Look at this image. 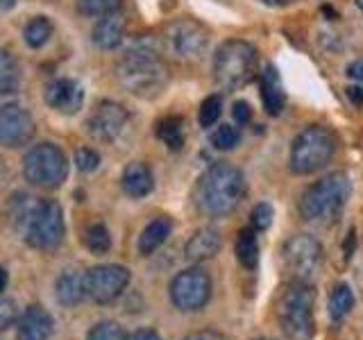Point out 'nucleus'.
Listing matches in <instances>:
<instances>
[{"label": "nucleus", "instance_id": "nucleus-21", "mask_svg": "<svg viewBox=\"0 0 363 340\" xmlns=\"http://www.w3.org/2000/svg\"><path fill=\"white\" fill-rule=\"evenodd\" d=\"M121 186L134 200H141L145 196H150L152 188H155L152 170L147 168V164H143V162L128 164L123 170V175H121Z\"/></svg>", "mask_w": 363, "mask_h": 340}, {"label": "nucleus", "instance_id": "nucleus-16", "mask_svg": "<svg viewBox=\"0 0 363 340\" xmlns=\"http://www.w3.org/2000/svg\"><path fill=\"white\" fill-rule=\"evenodd\" d=\"M55 332V320L41 304H30L16 320V340H48Z\"/></svg>", "mask_w": 363, "mask_h": 340}, {"label": "nucleus", "instance_id": "nucleus-33", "mask_svg": "<svg viewBox=\"0 0 363 340\" xmlns=\"http://www.w3.org/2000/svg\"><path fill=\"white\" fill-rule=\"evenodd\" d=\"M238 141H241V132H238V128H234V125H220V128L211 134V145L216 150H223V152L234 150Z\"/></svg>", "mask_w": 363, "mask_h": 340}, {"label": "nucleus", "instance_id": "nucleus-24", "mask_svg": "<svg viewBox=\"0 0 363 340\" xmlns=\"http://www.w3.org/2000/svg\"><path fill=\"white\" fill-rule=\"evenodd\" d=\"M37 204H39V198L34 200L32 196H28V193H16V196H11V200H9V222L21 236H23V232H26V227L32 218L34 209H37Z\"/></svg>", "mask_w": 363, "mask_h": 340}, {"label": "nucleus", "instance_id": "nucleus-27", "mask_svg": "<svg viewBox=\"0 0 363 340\" xmlns=\"http://www.w3.org/2000/svg\"><path fill=\"white\" fill-rule=\"evenodd\" d=\"M352 306H354V293L347 283H338L329 295V317L340 322L352 311Z\"/></svg>", "mask_w": 363, "mask_h": 340}, {"label": "nucleus", "instance_id": "nucleus-44", "mask_svg": "<svg viewBox=\"0 0 363 340\" xmlns=\"http://www.w3.org/2000/svg\"><path fill=\"white\" fill-rule=\"evenodd\" d=\"M16 3H18V0H0V11H9Z\"/></svg>", "mask_w": 363, "mask_h": 340}, {"label": "nucleus", "instance_id": "nucleus-35", "mask_svg": "<svg viewBox=\"0 0 363 340\" xmlns=\"http://www.w3.org/2000/svg\"><path fill=\"white\" fill-rule=\"evenodd\" d=\"M100 166V154L91 147H79L75 152V168L79 173H94V170Z\"/></svg>", "mask_w": 363, "mask_h": 340}, {"label": "nucleus", "instance_id": "nucleus-25", "mask_svg": "<svg viewBox=\"0 0 363 340\" xmlns=\"http://www.w3.org/2000/svg\"><path fill=\"white\" fill-rule=\"evenodd\" d=\"M236 259L245 270L259 266V241L255 230H241L236 236Z\"/></svg>", "mask_w": 363, "mask_h": 340}, {"label": "nucleus", "instance_id": "nucleus-17", "mask_svg": "<svg viewBox=\"0 0 363 340\" xmlns=\"http://www.w3.org/2000/svg\"><path fill=\"white\" fill-rule=\"evenodd\" d=\"M259 84H261V102H264V109L268 116H279L286 107V91H284L279 71L272 64H268L259 75Z\"/></svg>", "mask_w": 363, "mask_h": 340}, {"label": "nucleus", "instance_id": "nucleus-22", "mask_svg": "<svg viewBox=\"0 0 363 340\" xmlns=\"http://www.w3.org/2000/svg\"><path fill=\"white\" fill-rule=\"evenodd\" d=\"M170 232H173V220L166 218V215H162V218H155L152 222H147L143 227L141 236H139V243H136V247H139V254L141 256H150L152 252H157V249L168 241Z\"/></svg>", "mask_w": 363, "mask_h": 340}, {"label": "nucleus", "instance_id": "nucleus-42", "mask_svg": "<svg viewBox=\"0 0 363 340\" xmlns=\"http://www.w3.org/2000/svg\"><path fill=\"white\" fill-rule=\"evenodd\" d=\"M7 283H9V272L0 266V295L5 293V288H7Z\"/></svg>", "mask_w": 363, "mask_h": 340}, {"label": "nucleus", "instance_id": "nucleus-9", "mask_svg": "<svg viewBox=\"0 0 363 340\" xmlns=\"http://www.w3.org/2000/svg\"><path fill=\"white\" fill-rule=\"evenodd\" d=\"M281 259H284V268L291 272L293 281H306L311 283L315 275L323 268V245L318 238L309 234H298L291 236L281 247Z\"/></svg>", "mask_w": 363, "mask_h": 340}, {"label": "nucleus", "instance_id": "nucleus-46", "mask_svg": "<svg viewBox=\"0 0 363 340\" xmlns=\"http://www.w3.org/2000/svg\"><path fill=\"white\" fill-rule=\"evenodd\" d=\"M264 340H270V338H264Z\"/></svg>", "mask_w": 363, "mask_h": 340}, {"label": "nucleus", "instance_id": "nucleus-43", "mask_svg": "<svg viewBox=\"0 0 363 340\" xmlns=\"http://www.w3.org/2000/svg\"><path fill=\"white\" fill-rule=\"evenodd\" d=\"M264 5H268V7H286L291 0H261Z\"/></svg>", "mask_w": 363, "mask_h": 340}, {"label": "nucleus", "instance_id": "nucleus-13", "mask_svg": "<svg viewBox=\"0 0 363 340\" xmlns=\"http://www.w3.org/2000/svg\"><path fill=\"white\" fill-rule=\"evenodd\" d=\"M130 123V111L113 100H102L86 118V132L100 143H113Z\"/></svg>", "mask_w": 363, "mask_h": 340}, {"label": "nucleus", "instance_id": "nucleus-37", "mask_svg": "<svg viewBox=\"0 0 363 340\" xmlns=\"http://www.w3.org/2000/svg\"><path fill=\"white\" fill-rule=\"evenodd\" d=\"M232 116L236 120V125H247L250 120H252V107H250V102L245 100H236L234 102V109H232Z\"/></svg>", "mask_w": 363, "mask_h": 340}, {"label": "nucleus", "instance_id": "nucleus-41", "mask_svg": "<svg viewBox=\"0 0 363 340\" xmlns=\"http://www.w3.org/2000/svg\"><path fill=\"white\" fill-rule=\"evenodd\" d=\"M347 98L354 102V105H361V102H363V89L361 86H347Z\"/></svg>", "mask_w": 363, "mask_h": 340}, {"label": "nucleus", "instance_id": "nucleus-6", "mask_svg": "<svg viewBox=\"0 0 363 340\" xmlns=\"http://www.w3.org/2000/svg\"><path fill=\"white\" fill-rule=\"evenodd\" d=\"M336 154V136L323 125L304 128L291 143L289 166L295 175H313L323 170Z\"/></svg>", "mask_w": 363, "mask_h": 340}, {"label": "nucleus", "instance_id": "nucleus-31", "mask_svg": "<svg viewBox=\"0 0 363 340\" xmlns=\"http://www.w3.org/2000/svg\"><path fill=\"white\" fill-rule=\"evenodd\" d=\"M220 113H223V98H220L218 94H213V96H209V98H204V100H202V105H200V113H198L200 128H204V130L213 128V125L218 123Z\"/></svg>", "mask_w": 363, "mask_h": 340}, {"label": "nucleus", "instance_id": "nucleus-3", "mask_svg": "<svg viewBox=\"0 0 363 340\" xmlns=\"http://www.w3.org/2000/svg\"><path fill=\"white\" fill-rule=\"evenodd\" d=\"M350 177L345 173H332L318 179L302 193L300 198V215L306 222L332 225L345 211L350 200Z\"/></svg>", "mask_w": 363, "mask_h": 340}, {"label": "nucleus", "instance_id": "nucleus-4", "mask_svg": "<svg viewBox=\"0 0 363 340\" xmlns=\"http://www.w3.org/2000/svg\"><path fill=\"white\" fill-rule=\"evenodd\" d=\"M259 73V50L245 39H227L213 55V79L220 89L247 86Z\"/></svg>", "mask_w": 363, "mask_h": 340}, {"label": "nucleus", "instance_id": "nucleus-39", "mask_svg": "<svg viewBox=\"0 0 363 340\" xmlns=\"http://www.w3.org/2000/svg\"><path fill=\"white\" fill-rule=\"evenodd\" d=\"M128 340H164V338L159 336L155 329L143 327V329H136V332L128 334Z\"/></svg>", "mask_w": 363, "mask_h": 340}, {"label": "nucleus", "instance_id": "nucleus-8", "mask_svg": "<svg viewBox=\"0 0 363 340\" xmlns=\"http://www.w3.org/2000/svg\"><path fill=\"white\" fill-rule=\"evenodd\" d=\"M64 236L66 222L62 204L57 200H39L26 232H23L26 243L32 249H39V252H52L64 243Z\"/></svg>", "mask_w": 363, "mask_h": 340}, {"label": "nucleus", "instance_id": "nucleus-2", "mask_svg": "<svg viewBox=\"0 0 363 340\" xmlns=\"http://www.w3.org/2000/svg\"><path fill=\"white\" fill-rule=\"evenodd\" d=\"M245 196V177L232 164H213L196 186V204L204 215L227 218Z\"/></svg>", "mask_w": 363, "mask_h": 340}, {"label": "nucleus", "instance_id": "nucleus-15", "mask_svg": "<svg viewBox=\"0 0 363 340\" xmlns=\"http://www.w3.org/2000/svg\"><path fill=\"white\" fill-rule=\"evenodd\" d=\"M43 100L50 109L57 113H64V116H73L84 105V89L79 86L75 79L60 77L52 79V82L45 86L43 91Z\"/></svg>", "mask_w": 363, "mask_h": 340}, {"label": "nucleus", "instance_id": "nucleus-26", "mask_svg": "<svg viewBox=\"0 0 363 340\" xmlns=\"http://www.w3.org/2000/svg\"><path fill=\"white\" fill-rule=\"evenodd\" d=\"M157 139L162 141L168 150H182L184 145V123L179 116H168L157 123Z\"/></svg>", "mask_w": 363, "mask_h": 340}, {"label": "nucleus", "instance_id": "nucleus-34", "mask_svg": "<svg viewBox=\"0 0 363 340\" xmlns=\"http://www.w3.org/2000/svg\"><path fill=\"white\" fill-rule=\"evenodd\" d=\"M272 218H275V211H272V204L268 202H259L255 204L252 213H250V225H252L255 232H266L272 225Z\"/></svg>", "mask_w": 363, "mask_h": 340}, {"label": "nucleus", "instance_id": "nucleus-19", "mask_svg": "<svg viewBox=\"0 0 363 340\" xmlns=\"http://www.w3.org/2000/svg\"><path fill=\"white\" fill-rule=\"evenodd\" d=\"M55 298L66 309H73L86 298V283L84 272L77 268H66L60 272V277L55 281Z\"/></svg>", "mask_w": 363, "mask_h": 340}, {"label": "nucleus", "instance_id": "nucleus-36", "mask_svg": "<svg viewBox=\"0 0 363 340\" xmlns=\"http://www.w3.org/2000/svg\"><path fill=\"white\" fill-rule=\"evenodd\" d=\"M18 320V309H16V302L9 300V298H3L0 295V332H5V329L14 327Z\"/></svg>", "mask_w": 363, "mask_h": 340}, {"label": "nucleus", "instance_id": "nucleus-30", "mask_svg": "<svg viewBox=\"0 0 363 340\" xmlns=\"http://www.w3.org/2000/svg\"><path fill=\"white\" fill-rule=\"evenodd\" d=\"M123 7V0H77V9L82 16L102 18L107 14H116Z\"/></svg>", "mask_w": 363, "mask_h": 340}, {"label": "nucleus", "instance_id": "nucleus-14", "mask_svg": "<svg viewBox=\"0 0 363 340\" xmlns=\"http://www.w3.org/2000/svg\"><path fill=\"white\" fill-rule=\"evenodd\" d=\"M32 134L34 120L26 107L14 105V102L0 107V145L21 147L32 139Z\"/></svg>", "mask_w": 363, "mask_h": 340}, {"label": "nucleus", "instance_id": "nucleus-18", "mask_svg": "<svg viewBox=\"0 0 363 340\" xmlns=\"http://www.w3.org/2000/svg\"><path fill=\"white\" fill-rule=\"evenodd\" d=\"M223 247V236L216 227L207 225L200 227V230L189 238V243L184 247V254L193 264H202V261H209L220 252Z\"/></svg>", "mask_w": 363, "mask_h": 340}, {"label": "nucleus", "instance_id": "nucleus-10", "mask_svg": "<svg viewBox=\"0 0 363 340\" xmlns=\"http://www.w3.org/2000/svg\"><path fill=\"white\" fill-rule=\"evenodd\" d=\"M211 290H213V283L209 272L200 268V266H193L177 272L170 281V302L177 311L182 313H196L200 309H204L211 298Z\"/></svg>", "mask_w": 363, "mask_h": 340}, {"label": "nucleus", "instance_id": "nucleus-23", "mask_svg": "<svg viewBox=\"0 0 363 340\" xmlns=\"http://www.w3.org/2000/svg\"><path fill=\"white\" fill-rule=\"evenodd\" d=\"M23 84L21 66L9 50L0 48V96L16 94Z\"/></svg>", "mask_w": 363, "mask_h": 340}, {"label": "nucleus", "instance_id": "nucleus-29", "mask_svg": "<svg viewBox=\"0 0 363 340\" xmlns=\"http://www.w3.org/2000/svg\"><path fill=\"white\" fill-rule=\"evenodd\" d=\"M84 245L91 254H107L109 249H111V234L109 230L102 222H96V225H91L86 234H84Z\"/></svg>", "mask_w": 363, "mask_h": 340}, {"label": "nucleus", "instance_id": "nucleus-28", "mask_svg": "<svg viewBox=\"0 0 363 340\" xmlns=\"http://www.w3.org/2000/svg\"><path fill=\"white\" fill-rule=\"evenodd\" d=\"M50 37H52V23L45 16H34L26 26V30H23V39H26V43L34 50L48 43Z\"/></svg>", "mask_w": 363, "mask_h": 340}, {"label": "nucleus", "instance_id": "nucleus-45", "mask_svg": "<svg viewBox=\"0 0 363 340\" xmlns=\"http://www.w3.org/2000/svg\"><path fill=\"white\" fill-rule=\"evenodd\" d=\"M357 5H359V7L363 9V0H357Z\"/></svg>", "mask_w": 363, "mask_h": 340}, {"label": "nucleus", "instance_id": "nucleus-38", "mask_svg": "<svg viewBox=\"0 0 363 340\" xmlns=\"http://www.w3.org/2000/svg\"><path fill=\"white\" fill-rule=\"evenodd\" d=\"M184 340H230L223 332H216V329H202V332H193Z\"/></svg>", "mask_w": 363, "mask_h": 340}, {"label": "nucleus", "instance_id": "nucleus-20", "mask_svg": "<svg viewBox=\"0 0 363 340\" xmlns=\"http://www.w3.org/2000/svg\"><path fill=\"white\" fill-rule=\"evenodd\" d=\"M125 28H128V23H125V16L121 11H116V14H107V16L98 18V23L94 26V32H91V41H94L100 50H113L123 43Z\"/></svg>", "mask_w": 363, "mask_h": 340}, {"label": "nucleus", "instance_id": "nucleus-32", "mask_svg": "<svg viewBox=\"0 0 363 340\" xmlns=\"http://www.w3.org/2000/svg\"><path fill=\"white\" fill-rule=\"evenodd\" d=\"M86 340H128L125 329L113 320H100L89 329Z\"/></svg>", "mask_w": 363, "mask_h": 340}, {"label": "nucleus", "instance_id": "nucleus-12", "mask_svg": "<svg viewBox=\"0 0 363 340\" xmlns=\"http://www.w3.org/2000/svg\"><path fill=\"white\" fill-rule=\"evenodd\" d=\"M132 272L121 264H102L84 272L86 298L96 304H111L128 290Z\"/></svg>", "mask_w": 363, "mask_h": 340}, {"label": "nucleus", "instance_id": "nucleus-40", "mask_svg": "<svg viewBox=\"0 0 363 340\" xmlns=\"http://www.w3.org/2000/svg\"><path fill=\"white\" fill-rule=\"evenodd\" d=\"M347 75L352 79H357V82H363V62H354L347 66Z\"/></svg>", "mask_w": 363, "mask_h": 340}, {"label": "nucleus", "instance_id": "nucleus-7", "mask_svg": "<svg viewBox=\"0 0 363 340\" xmlns=\"http://www.w3.org/2000/svg\"><path fill=\"white\" fill-rule=\"evenodd\" d=\"M68 157L60 145L50 141H43L32 145L26 159H23V175L37 188H60L68 177Z\"/></svg>", "mask_w": 363, "mask_h": 340}, {"label": "nucleus", "instance_id": "nucleus-5", "mask_svg": "<svg viewBox=\"0 0 363 340\" xmlns=\"http://www.w3.org/2000/svg\"><path fill=\"white\" fill-rule=\"evenodd\" d=\"M315 290L306 281H291L277 300V320L289 340H313Z\"/></svg>", "mask_w": 363, "mask_h": 340}, {"label": "nucleus", "instance_id": "nucleus-1", "mask_svg": "<svg viewBox=\"0 0 363 340\" xmlns=\"http://www.w3.org/2000/svg\"><path fill=\"white\" fill-rule=\"evenodd\" d=\"M116 77L121 86L141 100H155L166 89L170 73L159 55L150 45H134L121 57L116 66Z\"/></svg>", "mask_w": 363, "mask_h": 340}, {"label": "nucleus", "instance_id": "nucleus-11", "mask_svg": "<svg viewBox=\"0 0 363 340\" xmlns=\"http://www.w3.org/2000/svg\"><path fill=\"white\" fill-rule=\"evenodd\" d=\"M166 50L182 62H196L209 45V30L196 18H175L164 30Z\"/></svg>", "mask_w": 363, "mask_h": 340}]
</instances>
